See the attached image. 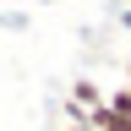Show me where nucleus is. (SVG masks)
Here are the masks:
<instances>
[{"label":"nucleus","instance_id":"obj_1","mask_svg":"<svg viewBox=\"0 0 131 131\" xmlns=\"http://www.w3.org/2000/svg\"><path fill=\"white\" fill-rule=\"evenodd\" d=\"M98 104H104V88H98L93 77H77V82H71V98H66V109H82V115H93Z\"/></svg>","mask_w":131,"mask_h":131},{"label":"nucleus","instance_id":"obj_2","mask_svg":"<svg viewBox=\"0 0 131 131\" xmlns=\"http://www.w3.org/2000/svg\"><path fill=\"white\" fill-rule=\"evenodd\" d=\"M88 126H93V131H131V120H120L109 104H98V109L88 115Z\"/></svg>","mask_w":131,"mask_h":131},{"label":"nucleus","instance_id":"obj_3","mask_svg":"<svg viewBox=\"0 0 131 131\" xmlns=\"http://www.w3.org/2000/svg\"><path fill=\"white\" fill-rule=\"evenodd\" d=\"M104 104L120 115V120H131V82H126V88H115V93H104Z\"/></svg>","mask_w":131,"mask_h":131},{"label":"nucleus","instance_id":"obj_4","mask_svg":"<svg viewBox=\"0 0 131 131\" xmlns=\"http://www.w3.org/2000/svg\"><path fill=\"white\" fill-rule=\"evenodd\" d=\"M66 120H71L66 131H93V126H88V115H82V109H66Z\"/></svg>","mask_w":131,"mask_h":131}]
</instances>
